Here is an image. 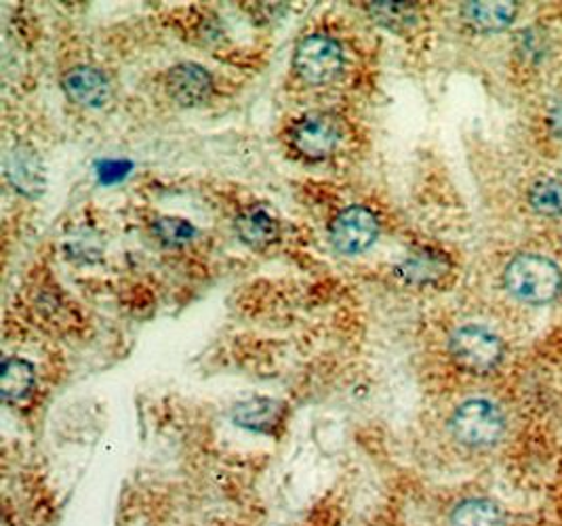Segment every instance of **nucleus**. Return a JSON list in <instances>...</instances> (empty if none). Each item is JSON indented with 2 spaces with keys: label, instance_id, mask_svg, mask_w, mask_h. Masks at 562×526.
<instances>
[{
  "label": "nucleus",
  "instance_id": "1",
  "mask_svg": "<svg viewBox=\"0 0 562 526\" xmlns=\"http://www.w3.org/2000/svg\"><path fill=\"white\" fill-rule=\"evenodd\" d=\"M506 289L514 298L527 303H548L557 300L562 289L559 266L541 255H518L504 272Z\"/></svg>",
  "mask_w": 562,
  "mask_h": 526
},
{
  "label": "nucleus",
  "instance_id": "2",
  "mask_svg": "<svg viewBox=\"0 0 562 526\" xmlns=\"http://www.w3.org/2000/svg\"><path fill=\"white\" fill-rule=\"evenodd\" d=\"M451 429L465 447H491L506 429V417L488 401H468L453 413Z\"/></svg>",
  "mask_w": 562,
  "mask_h": 526
},
{
  "label": "nucleus",
  "instance_id": "3",
  "mask_svg": "<svg viewBox=\"0 0 562 526\" xmlns=\"http://www.w3.org/2000/svg\"><path fill=\"white\" fill-rule=\"evenodd\" d=\"M451 356L463 371L474 376L491 373L504 358L502 339L485 326H461L451 337Z\"/></svg>",
  "mask_w": 562,
  "mask_h": 526
},
{
  "label": "nucleus",
  "instance_id": "4",
  "mask_svg": "<svg viewBox=\"0 0 562 526\" xmlns=\"http://www.w3.org/2000/svg\"><path fill=\"white\" fill-rule=\"evenodd\" d=\"M293 66L310 85H327L344 70V51L331 36L312 34L297 45Z\"/></svg>",
  "mask_w": 562,
  "mask_h": 526
},
{
  "label": "nucleus",
  "instance_id": "5",
  "mask_svg": "<svg viewBox=\"0 0 562 526\" xmlns=\"http://www.w3.org/2000/svg\"><path fill=\"white\" fill-rule=\"evenodd\" d=\"M380 236V222L364 206H348L333 220L329 238L335 251L358 255L369 251Z\"/></svg>",
  "mask_w": 562,
  "mask_h": 526
},
{
  "label": "nucleus",
  "instance_id": "6",
  "mask_svg": "<svg viewBox=\"0 0 562 526\" xmlns=\"http://www.w3.org/2000/svg\"><path fill=\"white\" fill-rule=\"evenodd\" d=\"M291 142L295 150L310 160H323L337 150L341 142V126L337 119L325 112L307 114L293 126Z\"/></svg>",
  "mask_w": 562,
  "mask_h": 526
},
{
  "label": "nucleus",
  "instance_id": "7",
  "mask_svg": "<svg viewBox=\"0 0 562 526\" xmlns=\"http://www.w3.org/2000/svg\"><path fill=\"white\" fill-rule=\"evenodd\" d=\"M167 91L183 108L201 105L213 91V80L199 64H178L167 75Z\"/></svg>",
  "mask_w": 562,
  "mask_h": 526
},
{
  "label": "nucleus",
  "instance_id": "8",
  "mask_svg": "<svg viewBox=\"0 0 562 526\" xmlns=\"http://www.w3.org/2000/svg\"><path fill=\"white\" fill-rule=\"evenodd\" d=\"M64 89L70 100L82 108H103L112 98L110 80L102 70L78 66L64 76Z\"/></svg>",
  "mask_w": 562,
  "mask_h": 526
},
{
  "label": "nucleus",
  "instance_id": "9",
  "mask_svg": "<svg viewBox=\"0 0 562 526\" xmlns=\"http://www.w3.org/2000/svg\"><path fill=\"white\" fill-rule=\"evenodd\" d=\"M7 179L11 186L24 194V197H41L45 190V167L38 158V154L27 148V146H18L9 152L7 156Z\"/></svg>",
  "mask_w": 562,
  "mask_h": 526
},
{
  "label": "nucleus",
  "instance_id": "10",
  "mask_svg": "<svg viewBox=\"0 0 562 526\" xmlns=\"http://www.w3.org/2000/svg\"><path fill=\"white\" fill-rule=\"evenodd\" d=\"M232 419L236 426L254 432H272L281 424L282 404L270 399H249L234 406Z\"/></svg>",
  "mask_w": 562,
  "mask_h": 526
},
{
  "label": "nucleus",
  "instance_id": "11",
  "mask_svg": "<svg viewBox=\"0 0 562 526\" xmlns=\"http://www.w3.org/2000/svg\"><path fill=\"white\" fill-rule=\"evenodd\" d=\"M518 7L514 2H465L463 18L483 32H497L514 22Z\"/></svg>",
  "mask_w": 562,
  "mask_h": 526
},
{
  "label": "nucleus",
  "instance_id": "12",
  "mask_svg": "<svg viewBox=\"0 0 562 526\" xmlns=\"http://www.w3.org/2000/svg\"><path fill=\"white\" fill-rule=\"evenodd\" d=\"M279 224L261 209H249L238 215L236 234L249 247H266L279 238Z\"/></svg>",
  "mask_w": 562,
  "mask_h": 526
},
{
  "label": "nucleus",
  "instance_id": "13",
  "mask_svg": "<svg viewBox=\"0 0 562 526\" xmlns=\"http://www.w3.org/2000/svg\"><path fill=\"white\" fill-rule=\"evenodd\" d=\"M447 270H449V264L440 253L424 249V251L413 253L398 266V276L415 284H428L438 280L440 276H445Z\"/></svg>",
  "mask_w": 562,
  "mask_h": 526
},
{
  "label": "nucleus",
  "instance_id": "14",
  "mask_svg": "<svg viewBox=\"0 0 562 526\" xmlns=\"http://www.w3.org/2000/svg\"><path fill=\"white\" fill-rule=\"evenodd\" d=\"M34 388V367L22 358H7L0 376V392L4 401H22Z\"/></svg>",
  "mask_w": 562,
  "mask_h": 526
},
{
  "label": "nucleus",
  "instance_id": "15",
  "mask_svg": "<svg viewBox=\"0 0 562 526\" xmlns=\"http://www.w3.org/2000/svg\"><path fill=\"white\" fill-rule=\"evenodd\" d=\"M453 526H506V516L497 503L488 500H465L451 518Z\"/></svg>",
  "mask_w": 562,
  "mask_h": 526
},
{
  "label": "nucleus",
  "instance_id": "16",
  "mask_svg": "<svg viewBox=\"0 0 562 526\" xmlns=\"http://www.w3.org/2000/svg\"><path fill=\"white\" fill-rule=\"evenodd\" d=\"M529 206L541 217L562 215V181L554 177H541L531 183L527 194Z\"/></svg>",
  "mask_w": 562,
  "mask_h": 526
},
{
  "label": "nucleus",
  "instance_id": "17",
  "mask_svg": "<svg viewBox=\"0 0 562 526\" xmlns=\"http://www.w3.org/2000/svg\"><path fill=\"white\" fill-rule=\"evenodd\" d=\"M369 13L378 20V24L390 30H398L413 24L415 20V4L413 2H371Z\"/></svg>",
  "mask_w": 562,
  "mask_h": 526
},
{
  "label": "nucleus",
  "instance_id": "18",
  "mask_svg": "<svg viewBox=\"0 0 562 526\" xmlns=\"http://www.w3.org/2000/svg\"><path fill=\"white\" fill-rule=\"evenodd\" d=\"M154 232L165 245H186L194 236V226L179 217H162L156 222Z\"/></svg>",
  "mask_w": 562,
  "mask_h": 526
},
{
  "label": "nucleus",
  "instance_id": "19",
  "mask_svg": "<svg viewBox=\"0 0 562 526\" xmlns=\"http://www.w3.org/2000/svg\"><path fill=\"white\" fill-rule=\"evenodd\" d=\"M128 163H119V160H105L100 167V179L110 183V181H119L127 176Z\"/></svg>",
  "mask_w": 562,
  "mask_h": 526
},
{
  "label": "nucleus",
  "instance_id": "20",
  "mask_svg": "<svg viewBox=\"0 0 562 526\" xmlns=\"http://www.w3.org/2000/svg\"><path fill=\"white\" fill-rule=\"evenodd\" d=\"M548 126L554 135L562 137V100L557 101L548 112Z\"/></svg>",
  "mask_w": 562,
  "mask_h": 526
}]
</instances>
